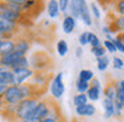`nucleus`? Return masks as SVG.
I'll return each instance as SVG.
<instances>
[{
	"instance_id": "c85d7f7f",
	"label": "nucleus",
	"mask_w": 124,
	"mask_h": 122,
	"mask_svg": "<svg viewBox=\"0 0 124 122\" xmlns=\"http://www.w3.org/2000/svg\"><path fill=\"white\" fill-rule=\"evenodd\" d=\"M72 102H73V105H75V107H78V106H83V105H85V103H88L89 101H88L87 94H80V93H78L76 95H73Z\"/></svg>"
},
{
	"instance_id": "f8f14e48",
	"label": "nucleus",
	"mask_w": 124,
	"mask_h": 122,
	"mask_svg": "<svg viewBox=\"0 0 124 122\" xmlns=\"http://www.w3.org/2000/svg\"><path fill=\"white\" fill-rule=\"evenodd\" d=\"M49 78H51V75H48L47 71H35L32 78L30 79L31 81L30 83L33 84V86H36V87L47 90V84L49 83Z\"/></svg>"
},
{
	"instance_id": "7c9ffc66",
	"label": "nucleus",
	"mask_w": 124,
	"mask_h": 122,
	"mask_svg": "<svg viewBox=\"0 0 124 122\" xmlns=\"http://www.w3.org/2000/svg\"><path fill=\"white\" fill-rule=\"evenodd\" d=\"M75 87H76V91L80 93V94H85L87 90L89 89V82H84V81H80L78 79L75 83Z\"/></svg>"
},
{
	"instance_id": "4be33fe9",
	"label": "nucleus",
	"mask_w": 124,
	"mask_h": 122,
	"mask_svg": "<svg viewBox=\"0 0 124 122\" xmlns=\"http://www.w3.org/2000/svg\"><path fill=\"white\" fill-rule=\"evenodd\" d=\"M0 84H6V86H14L15 84V76L14 71L7 68L1 75H0Z\"/></svg>"
},
{
	"instance_id": "5701e85b",
	"label": "nucleus",
	"mask_w": 124,
	"mask_h": 122,
	"mask_svg": "<svg viewBox=\"0 0 124 122\" xmlns=\"http://www.w3.org/2000/svg\"><path fill=\"white\" fill-rule=\"evenodd\" d=\"M79 19L83 22V24L84 26H87V27H91L92 24H93V20H92V15H91V12H89V8H88V6L85 7V8L81 11V14H80V16H79Z\"/></svg>"
},
{
	"instance_id": "393cba45",
	"label": "nucleus",
	"mask_w": 124,
	"mask_h": 122,
	"mask_svg": "<svg viewBox=\"0 0 124 122\" xmlns=\"http://www.w3.org/2000/svg\"><path fill=\"white\" fill-rule=\"evenodd\" d=\"M27 67H30V59L25 55V56L19 58L16 62H14V65L9 67V70H17V68H27Z\"/></svg>"
},
{
	"instance_id": "6e6552de",
	"label": "nucleus",
	"mask_w": 124,
	"mask_h": 122,
	"mask_svg": "<svg viewBox=\"0 0 124 122\" xmlns=\"http://www.w3.org/2000/svg\"><path fill=\"white\" fill-rule=\"evenodd\" d=\"M23 99H24V97H23L20 86L14 84V86L7 87L6 94H4V97H3V103H6V105H17V103Z\"/></svg>"
},
{
	"instance_id": "cd10ccee",
	"label": "nucleus",
	"mask_w": 124,
	"mask_h": 122,
	"mask_svg": "<svg viewBox=\"0 0 124 122\" xmlns=\"http://www.w3.org/2000/svg\"><path fill=\"white\" fill-rule=\"evenodd\" d=\"M112 14L124 18V0H116L112 4Z\"/></svg>"
},
{
	"instance_id": "b1692460",
	"label": "nucleus",
	"mask_w": 124,
	"mask_h": 122,
	"mask_svg": "<svg viewBox=\"0 0 124 122\" xmlns=\"http://www.w3.org/2000/svg\"><path fill=\"white\" fill-rule=\"evenodd\" d=\"M68 50H70V47H68L67 40H64V39L57 40V43H56V52H57V55H59L60 58L65 56V55L68 54Z\"/></svg>"
},
{
	"instance_id": "de8ad7c7",
	"label": "nucleus",
	"mask_w": 124,
	"mask_h": 122,
	"mask_svg": "<svg viewBox=\"0 0 124 122\" xmlns=\"http://www.w3.org/2000/svg\"><path fill=\"white\" fill-rule=\"evenodd\" d=\"M1 42H3V40H1V39H0V46H1Z\"/></svg>"
},
{
	"instance_id": "9d476101",
	"label": "nucleus",
	"mask_w": 124,
	"mask_h": 122,
	"mask_svg": "<svg viewBox=\"0 0 124 122\" xmlns=\"http://www.w3.org/2000/svg\"><path fill=\"white\" fill-rule=\"evenodd\" d=\"M107 26L111 28V31H112L113 34H116V35L124 32V18L109 12V14H108V24Z\"/></svg>"
},
{
	"instance_id": "a19ab883",
	"label": "nucleus",
	"mask_w": 124,
	"mask_h": 122,
	"mask_svg": "<svg viewBox=\"0 0 124 122\" xmlns=\"http://www.w3.org/2000/svg\"><path fill=\"white\" fill-rule=\"evenodd\" d=\"M97 1H99L101 6H112L116 0H97Z\"/></svg>"
},
{
	"instance_id": "f3484780",
	"label": "nucleus",
	"mask_w": 124,
	"mask_h": 122,
	"mask_svg": "<svg viewBox=\"0 0 124 122\" xmlns=\"http://www.w3.org/2000/svg\"><path fill=\"white\" fill-rule=\"evenodd\" d=\"M101 106H103V114H104V118L109 119L115 115V103L113 101H109L107 98H103L101 101Z\"/></svg>"
},
{
	"instance_id": "2f4dec72",
	"label": "nucleus",
	"mask_w": 124,
	"mask_h": 122,
	"mask_svg": "<svg viewBox=\"0 0 124 122\" xmlns=\"http://www.w3.org/2000/svg\"><path fill=\"white\" fill-rule=\"evenodd\" d=\"M88 44L91 46V48H93V47L101 46V40H100V38L95 32H89V35H88Z\"/></svg>"
},
{
	"instance_id": "c03bdc74",
	"label": "nucleus",
	"mask_w": 124,
	"mask_h": 122,
	"mask_svg": "<svg viewBox=\"0 0 124 122\" xmlns=\"http://www.w3.org/2000/svg\"><path fill=\"white\" fill-rule=\"evenodd\" d=\"M116 38H117L119 40H120L121 43L124 44V32H121V34H117V35H116Z\"/></svg>"
},
{
	"instance_id": "c9c22d12",
	"label": "nucleus",
	"mask_w": 124,
	"mask_h": 122,
	"mask_svg": "<svg viewBox=\"0 0 124 122\" xmlns=\"http://www.w3.org/2000/svg\"><path fill=\"white\" fill-rule=\"evenodd\" d=\"M88 35H89V31H83V32L79 35L78 40H79V46L80 47H84L88 44Z\"/></svg>"
},
{
	"instance_id": "39448f33",
	"label": "nucleus",
	"mask_w": 124,
	"mask_h": 122,
	"mask_svg": "<svg viewBox=\"0 0 124 122\" xmlns=\"http://www.w3.org/2000/svg\"><path fill=\"white\" fill-rule=\"evenodd\" d=\"M49 93L51 98L54 101H57L64 95L65 93V84H64V74L62 71L56 73L49 81Z\"/></svg>"
},
{
	"instance_id": "ea45409f",
	"label": "nucleus",
	"mask_w": 124,
	"mask_h": 122,
	"mask_svg": "<svg viewBox=\"0 0 124 122\" xmlns=\"http://www.w3.org/2000/svg\"><path fill=\"white\" fill-rule=\"evenodd\" d=\"M7 87L8 86H6V84H0V102L3 101V97H4V94H6Z\"/></svg>"
},
{
	"instance_id": "37998d69",
	"label": "nucleus",
	"mask_w": 124,
	"mask_h": 122,
	"mask_svg": "<svg viewBox=\"0 0 124 122\" xmlns=\"http://www.w3.org/2000/svg\"><path fill=\"white\" fill-rule=\"evenodd\" d=\"M8 1H12V3H15V4H17V6L22 7L23 4H24L25 1H27V0H8Z\"/></svg>"
},
{
	"instance_id": "dca6fc26",
	"label": "nucleus",
	"mask_w": 124,
	"mask_h": 122,
	"mask_svg": "<svg viewBox=\"0 0 124 122\" xmlns=\"http://www.w3.org/2000/svg\"><path fill=\"white\" fill-rule=\"evenodd\" d=\"M96 106L92 102H88L83 106H78L75 107V113L78 117H93L96 114Z\"/></svg>"
},
{
	"instance_id": "4468645a",
	"label": "nucleus",
	"mask_w": 124,
	"mask_h": 122,
	"mask_svg": "<svg viewBox=\"0 0 124 122\" xmlns=\"http://www.w3.org/2000/svg\"><path fill=\"white\" fill-rule=\"evenodd\" d=\"M14 40H15V51L20 52V54H23V55H27L28 52H30L31 42L28 38H25V36H23V35H19V36H16Z\"/></svg>"
},
{
	"instance_id": "f03ea898",
	"label": "nucleus",
	"mask_w": 124,
	"mask_h": 122,
	"mask_svg": "<svg viewBox=\"0 0 124 122\" xmlns=\"http://www.w3.org/2000/svg\"><path fill=\"white\" fill-rule=\"evenodd\" d=\"M51 103H52V98H41L39 99V102L36 103L35 109L30 113V115L25 119H31V121H43L44 118H47L51 110Z\"/></svg>"
},
{
	"instance_id": "aec40b11",
	"label": "nucleus",
	"mask_w": 124,
	"mask_h": 122,
	"mask_svg": "<svg viewBox=\"0 0 124 122\" xmlns=\"http://www.w3.org/2000/svg\"><path fill=\"white\" fill-rule=\"evenodd\" d=\"M12 51H15V40L14 39H6V40L1 42V46H0V58L9 54Z\"/></svg>"
},
{
	"instance_id": "ddd939ff",
	"label": "nucleus",
	"mask_w": 124,
	"mask_h": 122,
	"mask_svg": "<svg viewBox=\"0 0 124 122\" xmlns=\"http://www.w3.org/2000/svg\"><path fill=\"white\" fill-rule=\"evenodd\" d=\"M87 4V0H70V4H68V14L73 18V19L79 20L81 11H83Z\"/></svg>"
},
{
	"instance_id": "473e14b6",
	"label": "nucleus",
	"mask_w": 124,
	"mask_h": 122,
	"mask_svg": "<svg viewBox=\"0 0 124 122\" xmlns=\"http://www.w3.org/2000/svg\"><path fill=\"white\" fill-rule=\"evenodd\" d=\"M101 46L105 48V51L107 52H109V54H116V47H115V44L112 43V40H107V39H104V40L101 42Z\"/></svg>"
},
{
	"instance_id": "e433bc0d",
	"label": "nucleus",
	"mask_w": 124,
	"mask_h": 122,
	"mask_svg": "<svg viewBox=\"0 0 124 122\" xmlns=\"http://www.w3.org/2000/svg\"><path fill=\"white\" fill-rule=\"evenodd\" d=\"M101 32L104 34V36H105V39H107V40H112V39L115 38V34H113L112 31H111V28L108 27L107 24L101 27Z\"/></svg>"
},
{
	"instance_id": "0eeeda50",
	"label": "nucleus",
	"mask_w": 124,
	"mask_h": 122,
	"mask_svg": "<svg viewBox=\"0 0 124 122\" xmlns=\"http://www.w3.org/2000/svg\"><path fill=\"white\" fill-rule=\"evenodd\" d=\"M20 35V26L12 22L0 19V39H15L16 36Z\"/></svg>"
},
{
	"instance_id": "c756f323",
	"label": "nucleus",
	"mask_w": 124,
	"mask_h": 122,
	"mask_svg": "<svg viewBox=\"0 0 124 122\" xmlns=\"http://www.w3.org/2000/svg\"><path fill=\"white\" fill-rule=\"evenodd\" d=\"M88 8H89V12H91L92 18H95L96 20H100V19H101V11H100V7L97 6V3L92 1V3L88 6Z\"/></svg>"
},
{
	"instance_id": "423d86ee",
	"label": "nucleus",
	"mask_w": 124,
	"mask_h": 122,
	"mask_svg": "<svg viewBox=\"0 0 124 122\" xmlns=\"http://www.w3.org/2000/svg\"><path fill=\"white\" fill-rule=\"evenodd\" d=\"M43 8H44L43 0H27L22 6L23 15L25 18H28L30 20H33L35 18H38L41 14Z\"/></svg>"
},
{
	"instance_id": "a211bd4d",
	"label": "nucleus",
	"mask_w": 124,
	"mask_h": 122,
	"mask_svg": "<svg viewBox=\"0 0 124 122\" xmlns=\"http://www.w3.org/2000/svg\"><path fill=\"white\" fill-rule=\"evenodd\" d=\"M103 97L107 98L109 101H115L116 99V90H115V81H109L105 83V86H103V91H101Z\"/></svg>"
},
{
	"instance_id": "3c124183",
	"label": "nucleus",
	"mask_w": 124,
	"mask_h": 122,
	"mask_svg": "<svg viewBox=\"0 0 124 122\" xmlns=\"http://www.w3.org/2000/svg\"><path fill=\"white\" fill-rule=\"evenodd\" d=\"M123 60H124V59H123Z\"/></svg>"
},
{
	"instance_id": "58836bf2",
	"label": "nucleus",
	"mask_w": 124,
	"mask_h": 122,
	"mask_svg": "<svg viewBox=\"0 0 124 122\" xmlns=\"http://www.w3.org/2000/svg\"><path fill=\"white\" fill-rule=\"evenodd\" d=\"M112 43L115 44V47H116V51H117V52H121V54H124V44L121 43V42L117 38H116V36L112 39Z\"/></svg>"
},
{
	"instance_id": "bb28decb",
	"label": "nucleus",
	"mask_w": 124,
	"mask_h": 122,
	"mask_svg": "<svg viewBox=\"0 0 124 122\" xmlns=\"http://www.w3.org/2000/svg\"><path fill=\"white\" fill-rule=\"evenodd\" d=\"M95 78V74L92 70H89V68H81L80 71H79V78L80 81H84V82H91L92 79Z\"/></svg>"
},
{
	"instance_id": "f704fd0d",
	"label": "nucleus",
	"mask_w": 124,
	"mask_h": 122,
	"mask_svg": "<svg viewBox=\"0 0 124 122\" xmlns=\"http://www.w3.org/2000/svg\"><path fill=\"white\" fill-rule=\"evenodd\" d=\"M111 63H112V66H113V68H115V70H123V68H124V60H123V58L113 56L112 60H111Z\"/></svg>"
},
{
	"instance_id": "2eb2a0df",
	"label": "nucleus",
	"mask_w": 124,
	"mask_h": 122,
	"mask_svg": "<svg viewBox=\"0 0 124 122\" xmlns=\"http://www.w3.org/2000/svg\"><path fill=\"white\" fill-rule=\"evenodd\" d=\"M76 26H78V20L73 19L70 14H64L63 22H62V28H63V31H64V34L71 35V34L76 30Z\"/></svg>"
},
{
	"instance_id": "f257e3e1",
	"label": "nucleus",
	"mask_w": 124,
	"mask_h": 122,
	"mask_svg": "<svg viewBox=\"0 0 124 122\" xmlns=\"http://www.w3.org/2000/svg\"><path fill=\"white\" fill-rule=\"evenodd\" d=\"M0 19L1 20H7V22H12L22 26H31L32 20H30L28 18H25L23 14L14 11L11 7L8 6L7 1H0Z\"/></svg>"
},
{
	"instance_id": "412c9836",
	"label": "nucleus",
	"mask_w": 124,
	"mask_h": 122,
	"mask_svg": "<svg viewBox=\"0 0 124 122\" xmlns=\"http://www.w3.org/2000/svg\"><path fill=\"white\" fill-rule=\"evenodd\" d=\"M115 90H116V102L124 106V79L115 81Z\"/></svg>"
},
{
	"instance_id": "09e8293b",
	"label": "nucleus",
	"mask_w": 124,
	"mask_h": 122,
	"mask_svg": "<svg viewBox=\"0 0 124 122\" xmlns=\"http://www.w3.org/2000/svg\"><path fill=\"white\" fill-rule=\"evenodd\" d=\"M0 66H1V59H0Z\"/></svg>"
},
{
	"instance_id": "7ed1b4c3",
	"label": "nucleus",
	"mask_w": 124,
	"mask_h": 122,
	"mask_svg": "<svg viewBox=\"0 0 124 122\" xmlns=\"http://www.w3.org/2000/svg\"><path fill=\"white\" fill-rule=\"evenodd\" d=\"M28 59H30V67L33 71H48L51 68V63H52L51 56L43 51L33 52L31 55V58H28Z\"/></svg>"
},
{
	"instance_id": "6ab92c4d",
	"label": "nucleus",
	"mask_w": 124,
	"mask_h": 122,
	"mask_svg": "<svg viewBox=\"0 0 124 122\" xmlns=\"http://www.w3.org/2000/svg\"><path fill=\"white\" fill-rule=\"evenodd\" d=\"M47 14L51 19H56L60 15V8H59L57 0H49L47 3Z\"/></svg>"
},
{
	"instance_id": "49530a36",
	"label": "nucleus",
	"mask_w": 124,
	"mask_h": 122,
	"mask_svg": "<svg viewBox=\"0 0 124 122\" xmlns=\"http://www.w3.org/2000/svg\"><path fill=\"white\" fill-rule=\"evenodd\" d=\"M6 70H7V68L4 67V66H0V75H1V74H3V73H4V71H6Z\"/></svg>"
},
{
	"instance_id": "8fccbe9b",
	"label": "nucleus",
	"mask_w": 124,
	"mask_h": 122,
	"mask_svg": "<svg viewBox=\"0 0 124 122\" xmlns=\"http://www.w3.org/2000/svg\"><path fill=\"white\" fill-rule=\"evenodd\" d=\"M0 1H6V0H0Z\"/></svg>"
},
{
	"instance_id": "4c0bfd02",
	"label": "nucleus",
	"mask_w": 124,
	"mask_h": 122,
	"mask_svg": "<svg viewBox=\"0 0 124 122\" xmlns=\"http://www.w3.org/2000/svg\"><path fill=\"white\" fill-rule=\"evenodd\" d=\"M57 3H59L60 12H63V14H67V11H68V4H70V0H57Z\"/></svg>"
},
{
	"instance_id": "1a4fd4ad",
	"label": "nucleus",
	"mask_w": 124,
	"mask_h": 122,
	"mask_svg": "<svg viewBox=\"0 0 124 122\" xmlns=\"http://www.w3.org/2000/svg\"><path fill=\"white\" fill-rule=\"evenodd\" d=\"M101 91H103V84L97 78H93L89 82V89L87 90V97L89 102H97L101 99Z\"/></svg>"
},
{
	"instance_id": "72a5a7b5",
	"label": "nucleus",
	"mask_w": 124,
	"mask_h": 122,
	"mask_svg": "<svg viewBox=\"0 0 124 122\" xmlns=\"http://www.w3.org/2000/svg\"><path fill=\"white\" fill-rule=\"evenodd\" d=\"M91 52L92 55H93L95 58H101L104 56V55H107V51H105V48L103 46H97V47H93V48H91Z\"/></svg>"
},
{
	"instance_id": "9b49d317",
	"label": "nucleus",
	"mask_w": 124,
	"mask_h": 122,
	"mask_svg": "<svg viewBox=\"0 0 124 122\" xmlns=\"http://www.w3.org/2000/svg\"><path fill=\"white\" fill-rule=\"evenodd\" d=\"M14 71V76H15V84L16 86H20V84H24L32 78L33 73L35 71L31 67L27 68H17V70H12Z\"/></svg>"
},
{
	"instance_id": "a878e982",
	"label": "nucleus",
	"mask_w": 124,
	"mask_h": 122,
	"mask_svg": "<svg viewBox=\"0 0 124 122\" xmlns=\"http://www.w3.org/2000/svg\"><path fill=\"white\" fill-rule=\"evenodd\" d=\"M109 65H111V59L107 56V55H104V56L97 58L96 59V67H97V70H99L100 73H104V71L108 68Z\"/></svg>"
},
{
	"instance_id": "a18cd8bd",
	"label": "nucleus",
	"mask_w": 124,
	"mask_h": 122,
	"mask_svg": "<svg viewBox=\"0 0 124 122\" xmlns=\"http://www.w3.org/2000/svg\"><path fill=\"white\" fill-rule=\"evenodd\" d=\"M15 122H38V121H31V119H20V121H15Z\"/></svg>"
},
{
	"instance_id": "20e7f679",
	"label": "nucleus",
	"mask_w": 124,
	"mask_h": 122,
	"mask_svg": "<svg viewBox=\"0 0 124 122\" xmlns=\"http://www.w3.org/2000/svg\"><path fill=\"white\" fill-rule=\"evenodd\" d=\"M39 102V98H25V99L20 101L16 105V110H15V117H14V122L15 121H20V119H25L30 113L35 109L36 103Z\"/></svg>"
},
{
	"instance_id": "79ce46f5",
	"label": "nucleus",
	"mask_w": 124,
	"mask_h": 122,
	"mask_svg": "<svg viewBox=\"0 0 124 122\" xmlns=\"http://www.w3.org/2000/svg\"><path fill=\"white\" fill-rule=\"evenodd\" d=\"M75 52H76V58H81V56H83V52H84V51H83V47L79 46L78 48H76Z\"/></svg>"
}]
</instances>
